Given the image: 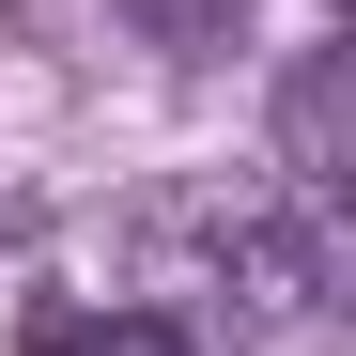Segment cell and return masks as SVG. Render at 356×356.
<instances>
[{
    "instance_id": "6da1fadb",
    "label": "cell",
    "mask_w": 356,
    "mask_h": 356,
    "mask_svg": "<svg viewBox=\"0 0 356 356\" xmlns=\"http://www.w3.org/2000/svg\"><path fill=\"white\" fill-rule=\"evenodd\" d=\"M31 356H202V341L170 325V310H63Z\"/></svg>"
}]
</instances>
